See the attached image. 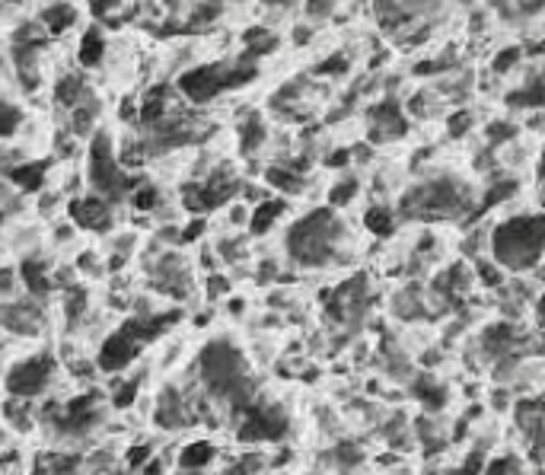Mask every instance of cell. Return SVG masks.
Listing matches in <instances>:
<instances>
[{"label": "cell", "instance_id": "1", "mask_svg": "<svg viewBox=\"0 0 545 475\" xmlns=\"http://www.w3.org/2000/svg\"><path fill=\"white\" fill-rule=\"evenodd\" d=\"M545 242V220L539 214H520L504 220L491 233V252L504 268H533L542 259Z\"/></svg>", "mask_w": 545, "mask_h": 475}, {"label": "cell", "instance_id": "2", "mask_svg": "<svg viewBox=\"0 0 545 475\" xmlns=\"http://www.w3.org/2000/svg\"><path fill=\"white\" fill-rule=\"evenodd\" d=\"M335 233H338V224H335L332 211H313V214H306L303 220L290 226L287 249L303 265H319V262L329 259Z\"/></svg>", "mask_w": 545, "mask_h": 475}, {"label": "cell", "instance_id": "3", "mask_svg": "<svg viewBox=\"0 0 545 475\" xmlns=\"http://www.w3.org/2000/svg\"><path fill=\"white\" fill-rule=\"evenodd\" d=\"M405 211L414 217H424V220L456 217L459 211H466V195L453 179H434L405 198Z\"/></svg>", "mask_w": 545, "mask_h": 475}, {"label": "cell", "instance_id": "4", "mask_svg": "<svg viewBox=\"0 0 545 475\" xmlns=\"http://www.w3.org/2000/svg\"><path fill=\"white\" fill-rule=\"evenodd\" d=\"M201 370H204V380L211 383V389L230 396V399H242L246 392V380H242V360L240 354L230 348V345H211V348L201 354Z\"/></svg>", "mask_w": 545, "mask_h": 475}, {"label": "cell", "instance_id": "5", "mask_svg": "<svg viewBox=\"0 0 545 475\" xmlns=\"http://www.w3.org/2000/svg\"><path fill=\"white\" fill-rule=\"evenodd\" d=\"M90 182L96 185V192L118 198L128 188H137V179L124 175L122 166L112 157V137L108 134H96L90 144Z\"/></svg>", "mask_w": 545, "mask_h": 475}, {"label": "cell", "instance_id": "6", "mask_svg": "<svg viewBox=\"0 0 545 475\" xmlns=\"http://www.w3.org/2000/svg\"><path fill=\"white\" fill-rule=\"evenodd\" d=\"M179 90L191 102H211L217 93L227 90V64L191 67V70H185L179 77Z\"/></svg>", "mask_w": 545, "mask_h": 475}, {"label": "cell", "instance_id": "7", "mask_svg": "<svg viewBox=\"0 0 545 475\" xmlns=\"http://www.w3.org/2000/svg\"><path fill=\"white\" fill-rule=\"evenodd\" d=\"M51 374H55V364L51 358H32V360H23L17 367L10 370L7 376V389L19 399H29V396H39L45 386H48Z\"/></svg>", "mask_w": 545, "mask_h": 475}, {"label": "cell", "instance_id": "8", "mask_svg": "<svg viewBox=\"0 0 545 475\" xmlns=\"http://www.w3.org/2000/svg\"><path fill=\"white\" fill-rule=\"evenodd\" d=\"M284 431H287V421L274 409H246L240 440H278Z\"/></svg>", "mask_w": 545, "mask_h": 475}, {"label": "cell", "instance_id": "9", "mask_svg": "<svg viewBox=\"0 0 545 475\" xmlns=\"http://www.w3.org/2000/svg\"><path fill=\"white\" fill-rule=\"evenodd\" d=\"M370 118H373V134H370L373 141H392V137H402V134L408 131V122H405L402 108H399V102H392V99L373 106Z\"/></svg>", "mask_w": 545, "mask_h": 475}, {"label": "cell", "instance_id": "10", "mask_svg": "<svg viewBox=\"0 0 545 475\" xmlns=\"http://www.w3.org/2000/svg\"><path fill=\"white\" fill-rule=\"evenodd\" d=\"M70 217H74L83 230H106V226L112 224V211H108L106 198H96V195L77 198L74 204H70Z\"/></svg>", "mask_w": 545, "mask_h": 475}, {"label": "cell", "instance_id": "11", "mask_svg": "<svg viewBox=\"0 0 545 475\" xmlns=\"http://www.w3.org/2000/svg\"><path fill=\"white\" fill-rule=\"evenodd\" d=\"M131 358H134V342L124 332H115V335H108L106 345H102L99 367L102 370H122L131 364Z\"/></svg>", "mask_w": 545, "mask_h": 475}, {"label": "cell", "instance_id": "12", "mask_svg": "<svg viewBox=\"0 0 545 475\" xmlns=\"http://www.w3.org/2000/svg\"><path fill=\"white\" fill-rule=\"evenodd\" d=\"M74 23H77V10L70 3H51V7L41 10V17H39V26L51 35L67 32Z\"/></svg>", "mask_w": 545, "mask_h": 475}, {"label": "cell", "instance_id": "13", "mask_svg": "<svg viewBox=\"0 0 545 475\" xmlns=\"http://www.w3.org/2000/svg\"><path fill=\"white\" fill-rule=\"evenodd\" d=\"M242 42H246V61L249 58H262V55H271L278 48V39H274L271 29H265V26H252L242 32Z\"/></svg>", "mask_w": 545, "mask_h": 475}, {"label": "cell", "instance_id": "14", "mask_svg": "<svg viewBox=\"0 0 545 475\" xmlns=\"http://www.w3.org/2000/svg\"><path fill=\"white\" fill-rule=\"evenodd\" d=\"M45 173H48V163H23V166L10 169V182L19 185L23 192H35L41 182H45Z\"/></svg>", "mask_w": 545, "mask_h": 475}, {"label": "cell", "instance_id": "15", "mask_svg": "<svg viewBox=\"0 0 545 475\" xmlns=\"http://www.w3.org/2000/svg\"><path fill=\"white\" fill-rule=\"evenodd\" d=\"M80 64L83 67H96L102 58H106V39L99 35V29H86L80 39Z\"/></svg>", "mask_w": 545, "mask_h": 475}, {"label": "cell", "instance_id": "16", "mask_svg": "<svg viewBox=\"0 0 545 475\" xmlns=\"http://www.w3.org/2000/svg\"><path fill=\"white\" fill-rule=\"evenodd\" d=\"M166 118V86H153L141 102V122L144 125H160Z\"/></svg>", "mask_w": 545, "mask_h": 475}, {"label": "cell", "instance_id": "17", "mask_svg": "<svg viewBox=\"0 0 545 475\" xmlns=\"http://www.w3.org/2000/svg\"><path fill=\"white\" fill-rule=\"evenodd\" d=\"M284 214V201H262L256 211H252V220H249V226H252V233L262 236L268 233L274 226V220Z\"/></svg>", "mask_w": 545, "mask_h": 475}, {"label": "cell", "instance_id": "18", "mask_svg": "<svg viewBox=\"0 0 545 475\" xmlns=\"http://www.w3.org/2000/svg\"><path fill=\"white\" fill-rule=\"evenodd\" d=\"M513 342H517V325L497 322V325H488L485 329V348L491 351V354H504Z\"/></svg>", "mask_w": 545, "mask_h": 475}, {"label": "cell", "instance_id": "19", "mask_svg": "<svg viewBox=\"0 0 545 475\" xmlns=\"http://www.w3.org/2000/svg\"><path fill=\"white\" fill-rule=\"evenodd\" d=\"M211 459H214V443L195 440V443H189V447L182 450L179 463H182V469H191V472H198V469H204L207 463H211Z\"/></svg>", "mask_w": 545, "mask_h": 475}, {"label": "cell", "instance_id": "20", "mask_svg": "<svg viewBox=\"0 0 545 475\" xmlns=\"http://www.w3.org/2000/svg\"><path fill=\"white\" fill-rule=\"evenodd\" d=\"M363 226H367L373 236H392V230H396L392 211L383 208V204H376V208H367V214H363Z\"/></svg>", "mask_w": 545, "mask_h": 475}, {"label": "cell", "instance_id": "21", "mask_svg": "<svg viewBox=\"0 0 545 475\" xmlns=\"http://www.w3.org/2000/svg\"><path fill=\"white\" fill-rule=\"evenodd\" d=\"M265 144V122L258 115H249L240 125V147L242 153H252Z\"/></svg>", "mask_w": 545, "mask_h": 475}, {"label": "cell", "instance_id": "22", "mask_svg": "<svg viewBox=\"0 0 545 475\" xmlns=\"http://www.w3.org/2000/svg\"><path fill=\"white\" fill-rule=\"evenodd\" d=\"M545 102V93H542V80H539V74L529 80V86H523V90L510 93V106H520V108H539Z\"/></svg>", "mask_w": 545, "mask_h": 475}, {"label": "cell", "instance_id": "23", "mask_svg": "<svg viewBox=\"0 0 545 475\" xmlns=\"http://www.w3.org/2000/svg\"><path fill=\"white\" fill-rule=\"evenodd\" d=\"M265 182L274 185V188H281V192H300L303 188V179H300L294 169H284V166H271L265 173Z\"/></svg>", "mask_w": 545, "mask_h": 475}, {"label": "cell", "instance_id": "24", "mask_svg": "<svg viewBox=\"0 0 545 475\" xmlns=\"http://www.w3.org/2000/svg\"><path fill=\"white\" fill-rule=\"evenodd\" d=\"M23 281H26V287H29L32 293H45V291H48L45 265H41V262H35V259H26L23 262Z\"/></svg>", "mask_w": 545, "mask_h": 475}, {"label": "cell", "instance_id": "25", "mask_svg": "<svg viewBox=\"0 0 545 475\" xmlns=\"http://www.w3.org/2000/svg\"><path fill=\"white\" fill-rule=\"evenodd\" d=\"M55 96H58L61 106H74L77 108V106H80V99H83V80H80V77H61Z\"/></svg>", "mask_w": 545, "mask_h": 475}, {"label": "cell", "instance_id": "26", "mask_svg": "<svg viewBox=\"0 0 545 475\" xmlns=\"http://www.w3.org/2000/svg\"><path fill=\"white\" fill-rule=\"evenodd\" d=\"M157 425H163V427L185 425V415H182V405H179V396H175V392H166V405H160Z\"/></svg>", "mask_w": 545, "mask_h": 475}, {"label": "cell", "instance_id": "27", "mask_svg": "<svg viewBox=\"0 0 545 475\" xmlns=\"http://www.w3.org/2000/svg\"><path fill=\"white\" fill-rule=\"evenodd\" d=\"M77 472V459L74 456H48L39 463L35 475H74Z\"/></svg>", "mask_w": 545, "mask_h": 475}, {"label": "cell", "instance_id": "28", "mask_svg": "<svg viewBox=\"0 0 545 475\" xmlns=\"http://www.w3.org/2000/svg\"><path fill=\"white\" fill-rule=\"evenodd\" d=\"M520 61H523V48H520V45H507V48H501L495 55L491 70H495V74H507V70H513Z\"/></svg>", "mask_w": 545, "mask_h": 475}, {"label": "cell", "instance_id": "29", "mask_svg": "<svg viewBox=\"0 0 545 475\" xmlns=\"http://www.w3.org/2000/svg\"><path fill=\"white\" fill-rule=\"evenodd\" d=\"M23 125V112L10 102H0V137H10L17 134V128Z\"/></svg>", "mask_w": 545, "mask_h": 475}, {"label": "cell", "instance_id": "30", "mask_svg": "<svg viewBox=\"0 0 545 475\" xmlns=\"http://www.w3.org/2000/svg\"><path fill=\"white\" fill-rule=\"evenodd\" d=\"M414 396H418V399H424V405H428V409H437V405H443L446 389H443V386H437V383H430V380H421V383L414 386Z\"/></svg>", "mask_w": 545, "mask_h": 475}, {"label": "cell", "instance_id": "31", "mask_svg": "<svg viewBox=\"0 0 545 475\" xmlns=\"http://www.w3.org/2000/svg\"><path fill=\"white\" fill-rule=\"evenodd\" d=\"M357 179H345V182H338V185H332V192H329V204L332 208H345L347 201L354 198L357 195Z\"/></svg>", "mask_w": 545, "mask_h": 475}, {"label": "cell", "instance_id": "32", "mask_svg": "<svg viewBox=\"0 0 545 475\" xmlns=\"http://www.w3.org/2000/svg\"><path fill=\"white\" fill-rule=\"evenodd\" d=\"M220 17V0H204L201 7H195V13H191V19H189V26H207V23H214V19Z\"/></svg>", "mask_w": 545, "mask_h": 475}, {"label": "cell", "instance_id": "33", "mask_svg": "<svg viewBox=\"0 0 545 475\" xmlns=\"http://www.w3.org/2000/svg\"><path fill=\"white\" fill-rule=\"evenodd\" d=\"M131 204L137 211H153L157 208V188L153 185H137L131 192Z\"/></svg>", "mask_w": 545, "mask_h": 475}, {"label": "cell", "instance_id": "34", "mask_svg": "<svg viewBox=\"0 0 545 475\" xmlns=\"http://www.w3.org/2000/svg\"><path fill=\"white\" fill-rule=\"evenodd\" d=\"M517 192V182H497L491 192L485 195V201H481V211H488V208H495V204H501L504 198H510V195Z\"/></svg>", "mask_w": 545, "mask_h": 475}, {"label": "cell", "instance_id": "35", "mask_svg": "<svg viewBox=\"0 0 545 475\" xmlns=\"http://www.w3.org/2000/svg\"><path fill=\"white\" fill-rule=\"evenodd\" d=\"M345 70H347V58L341 55V51H335L332 58H325L323 64L316 67V74L319 77H338V74H345Z\"/></svg>", "mask_w": 545, "mask_h": 475}, {"label": "cell", "instance_id": "36", "mask_svg": "<svg viewBox=\"0 0 545 475\" xmlns=\"http://www.w3.org/2000/svg\"><path fill=\"white\" fill-rule=\"evenodd\" d=\"M520 466H517V459L513 456H501V459H491L485 466V475H517Z\"/></svg>", "mask_w": 545, "mask_h": 475}, {"label": "cell", "instance_id": "37", "mask_svg": "<svg viewBox=\"0 0 545 475\" xmlns=\"http://www.w3.org/2000/svg\"><path fill=\"white\" fill-rule=\"evenodd\" d=\"M472 128V112H456V115H450V122H446V131L453 134V137H463L466 131Z\"/></svg>", "mask_w": 545, "mask_h": 475}, {"label": "cell", "instance_id": "38", "mask_svg": "<svg viewBox=\"0 0 545 475\" xmlns=\"http://www.w3.org/2000/svg\"><path fill=\"white\" fill-rule=\"evenodd\" d=\"M93 118H96V108L77 106V112H74V131L77 134H86L93 128Z\"/></svg>", "mask_w": 545, "mask_h": 475}, {"label": "cell", "instance_id": "39", "mask_svg": "<svg viewBox=\"0 0 545 475\" xmlns=\"http://www.w3.org/2000/svg\"><path fill=\"white\" fill-rule=\"evenodd\" d=\"M479 278L488 284V287H497V284L504 281V275H501V268L491 265V262H485V259L479 262Z\"/></svg>", "mask_w": 545, "mask_h": 475}, {"label": "cell", "instance_id": "40", "mask_svg": "<svg viewBox=\"0 0 545 475\" xmlns=\"http://www.w3.org/2000/svg\"><path fill=\"white\" fill-rule=\"evenodd\" d=\"M513 134H517L513 125H507V122H491V128H488V141L501 144V141H510Z\"/></svg>", "mask_w": 545, "mask_h": 475}, {"label": "cell", "instance_id": "41", "mask_svg": "<svg viewBox=\"0 0 545 475\" xmlns=\"http://www.w3.org/2000/svg\"><path fill=\"white\" fill-rule=\"evenodd\" d=\"M335 7V0H306V17L313 19H325Z\"/></svg>", "mask_w": 545, "mask_h": 475}, {"label": "cell", "instance_id": "42", "mask_svg": "<svg viewBox=\"0 0 545 475\" xmlns=\"http://www.w3.org/2000/svg\"><path fill=\"white\" fill-rule=\"evenodd\" d=\"M446 64H450V61H443V58H437V61H421V64H414V74H418V77L440 74V70H446Z\"/></svg>", "mask_w": 545, "mask_h": 475}, {"label": "cell", "instance_id": "43", "mask_svg": "<svg viewBox=\"0 0 545 475\" xmlns=\"http://www.w3.org/2000/svg\"><path fill=\"white\" fill-rule=\"evenodd\" d=\"M134 396H137V383H124V389L115 392V405L118 409H128L134 402Z\"/></svg>", "mask_w": 545, "mask_h": 475}, {"label": "cell", "instance_id": "44", "mask_svg": "<svg viewBox=\"0 0 545 475\" xmlns=\"http://www.w3.org/2000/svg\"><path fill=\"white\" fill-rule=\"evenodd\" d=\"M150 459V447H134L131 453H128V466L131 469H141L144 463Z\"/></svg>", "mask_w": 545, "mask_h": 475}, {"label": "cell", "instance_id": "45", "mask_svg": "<svg viewBox=\"0 0 545 475\" xmlns=\"http://www.w3.org/2000/svg\"><path fill=\"white\" fill-rule=\"evenodd\" d=\"M201 233H204V220H191V224L182 230V242H195Z\"/></svg>", "mask_w": 545, "mask_h": 475}, {"label": "cell", "instance_id": "46", "mask_svg": "<svg viewBox=\"0 0 545 475\" xmlns=\"http://www.w3.org/2000/svg\"><path fill=\"white\" fill-rule=\"evenodd\" d=\"M479 469H481V453H472V456H466L459 475H479Z\"/></svg>", "mask_w": 545, "mask_h": 475}, {"label": "cell", "instance_id": "47", "mask_svg": "<svg viewBox=\"0 0 545 475\" xmlns=\"http://www.w3.org/2000/svg\"><path fill=\"white\" fill-rule=\"evenodd\" d=\"M90 10L96 17H106L108 10H112V0H90Z\"/></svg>", "mask_w": 545, "mask_h": 475}, {"label": "cell", "instance_id": "48", "mask_svg": "<svg viewBox=\"0 0 545 475\" xmlns=\"http://www.w3.org/2000/svg\"><path fill=\"white\" fill-rule=\"evenodd\" d=\"M347 159H351V153H347V151H335L329 157V166H345Z\"/></svg>", "mask_w": 545, "mask_h": 475}, {"label": "cell", "instance_id": "49", "mask_svg": "<svg viewBox=\"0 0 545 475\" xmlns=\"http://www.w3.org/2000/svg\"><path fill=\"white\" fill-rule=\"evenodd\" d=\"M309 35H313V29H309V26H297L294 39H297V45H303V42H309Z\"/></svg>", "mask_w": 545, "mask_h": 475}, {"label": "cell", "instance_id": "50", "mask_svg": "<svg viewBox=\"0 0 545 475\" xmlns=\"http://www.w3.org/2000/svg\"><path fill=\"white\" fill-rule=\"evenodd\" d=\"M227 291V281L223 278H211V293H223Z\"/></svg>", "mask_w": 545, "mask_h": 475}, {"label": "cell", "instance_id": "51", "mask_svg": "<svg viewBox=\"0 0 545 475\" xmlns=\"http://www.w3.org/2000/svg\"><path fill=\"white\" fill-rule=\"evenodd\" d=\"M223 475H249V466H242V463H236V466H230Z\"/></svg>", "mask_w": 545, "mask_h": 475}, {"label": "cell", "instance_id": "52", "mask_svg": "<svg viewBox=\"0 0 545 475\" xmlns=\"http://www.w3.org/2000/svg\"><path fill=\"white\" fill-rule=\"evenodd\" d=\"M144 475H160V459H150V466L144 469Z\"/></svg>", "mask_w": 545, "mask_h": 475}, {"label": "cell", "instance_id": "53", "mask_svg": "<svg viewBox=\"0 0 545 475\" xmlns=\"http://www.w3.org/2000/svg\"><path fill=\"white\" fill-rule=\"evenodd\" d=\"M488 3H491V7H497V10H504L510 0H488Z\"/></svg>", "mask_w": 545, "mask_h": 475}, {"label": "cell", "instance_id": "54", "mask_svg": "<svg viewBox=\"0 0 545 475\" xmlns=\"http://www.w3.org/2000/svg\"><path fill=\"white\" fill-rule=\"evenodd\" d=\"M262 3H284V0H262Z\"/></svg>", "mask_w": 545, "mask_h": 475}, {"label": "cell", "instance_id": "55", "mask_svg": "<svg viewBox=\"0 0 545 475\" xmlns=\"http://www.w3.org/2000/svg\"><path fill=\"white\" fill-rule=\"evenodd\" d=\"M10 3H19V0H10Z\"/></svg>", "mask_w": 545, "mask_h": 475}]
</instances>
